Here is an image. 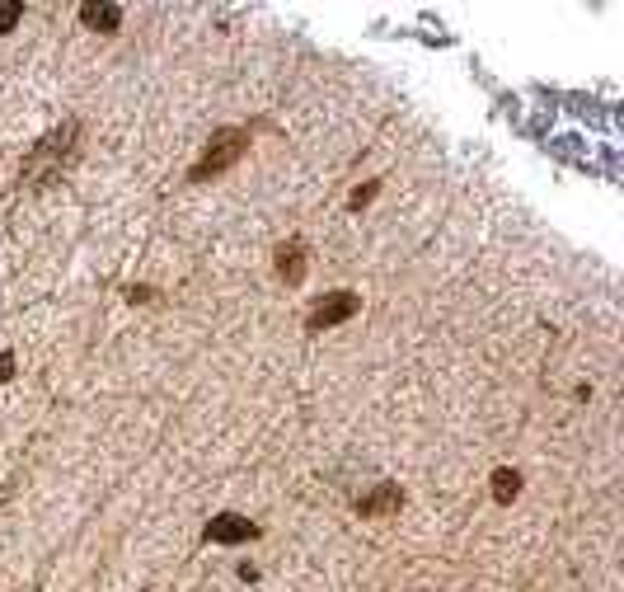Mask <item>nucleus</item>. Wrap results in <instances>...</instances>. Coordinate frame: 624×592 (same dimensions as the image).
<instances>
[{
	"instance_id": "f257e3e1",
	"label": "nucleus",
	"mask_w": 624,
	"mask_h": 592,
	"mask_svg": "<svg viewBox=\"0 0 624 592\" xmlns=\"http://www.w3.org/2000/svg\"><path fill=\"white\" fill-rule=\"evenodd\" d=\"M244 146H249V137H244L240 127H226V132H216V137L207 141V156L193 165V179H212V174L230 170V165L244 156Z\"/></svg>"
},
{
	"instance_id": "f03ea898",
	"label": "nucleus",
	"mask_w": 624,
	"mask_h": 592,
	"mask_svg": "<svg viewBox=\"0 0 624 592\" xmlns=\"http://www.w3.org/2000/svg\"><path fill=\"white\" fill-rule=\"evenodd\" d=\"M71 141H76V123H66V127H57L52 137L38 146L29 156V165H24V179L29 184H43V179H52L57 174V165L66 160V151H71Z\"/></svg>"
},
{
	"instance_id": "7ed1b4c3",
	"label": "nucleus",
	"mask_w": 624,
	"mask_h": 592,
	"mask_svg": "<svg viewBox=\"0 0 624 592\" xmlns=\"http://www.w3.org/2000/svg\"><path fill=\"white\" fill-rule=\"evenodd\" d=\"M348 315H357V296H352V292H334V296H324L320 306L310 311L305 325H310V329H329V325H343Z\"/></svg>"
},
{
	"instance_id": "20e7f679",
	"label": "nucleus",
	"mask_w": 624,
	"mask_h": 592,
	"mask_svg": "<svg viewBox=\"0 0 624 592\" xmlns=\"http://www.w3.org/2000/svg\"><path fill=\"white\" fill-rule=\"evenodd\" d=\"M259 527L249 522V517H235V513H221L212 517V527H207V541H221V546H235V541H254Z\"/></svg>"
},
{
	"instance_id": "39448f33",
	"label": "nucleus",
	"mask_w": 624,
	"mask_h": 592,
	"mask_svg": "<svg viewBox=\"0 0 624 592\" xmlns=\"http://www.w3.org/2000/svg\"><path fill=\"white\" fill-rule=\"evenodd\" d=\"M277 273L287 282H301L305 278V245L301 240H291V245H282L277 250Z\"/></svg>"
},
{
	"instance_id": "423d86ee",
	"label": "nucleus",
	"mask_w": 624,
	"mask_h": 592,
	"mask_svg": "<svg viewBox=\"0 0 624 592\" xmlns=\"http://www.w3.org/2000/svg\"><path fill=\"white\" fill-rule=\"evenodd\" d=\"M80 19H85L90 29L113 33V29L122 24V10H118V5H85V10H80Z\"/></svg>"
},
{
	"instance_id": "0eeeda50",
	"label": "nucleus",
	"mask_w": 624,
	"mask_h": 592,
	"mask_svg": "<svg viewBox=\"0 0 624 592\" xmlns=\"http://www.w3.org/2000/svg\"><path fill=\"white\" fill-rule=\"evenodd\" d=\"M357 508H362L366 517H376V513H390V508H399V489H395V484H381V489H376L371 499H362V503H357Z\"/></svg>"
},
{
	"instance_id": "6e6552de",
	"label": "nucleus",
	"mask_w": 624,
	"mask_h": 592,
	"mask_svg": "<svg viewBox=\"0 0 624 592\" xmlns=\"http://www.w3.org/2000/svg\"><path fill=\"white\" fill-rule=\"evenodd\" d=\"M521 489V475L517 470H493V499L498 503H512Z\"/></svg>"
},
{
	"instance_id": "1a4fd4ad",
	"label": "nucleus",
	"mask_w": 624,
	"mask_h": 592,
	"mask_svg": "<svg viewBox=\"0 0 624 592\" xmlns=\"http://www.w3.org/2000/svg\"><path fill=\"white\" fill-rule=\"evenodd\" d=\"M19 15H24V10H19L15 0H0V38H5L10 29H15V24H19Z\"/></svg>"
},
{
	"instance_id": "9d476101",
	"label": "nucleus",
	"mask_w": 624,
	"mask_h": 592,
	"mask_svg": "<svg viewBox=\"0 0 624 592\" xmlns=\"http://www.w3.org/2000/svg\"><path fill=\"white\" fill-rule=\"evenodd\" d=\"M10 376H15V358H10V353H0V381H10Z\"/></svg>"
},
{
	"instance_id": "9b49d317",
	"label": "nucleus",
	"mask_w": 624,
	"mask_h": 592,
	"mask_svg": "<svg viewBox=\"0 0 624 592\" xmlns=\"http://www.w3.org/2000/svg\"><path fill=\"white\" fill-rule=\"evenodd\" d=\"M371 198H376V184H366L362 193H357V198H352V207H362V203H371Z\"/></svg>"
}]
</instances>
